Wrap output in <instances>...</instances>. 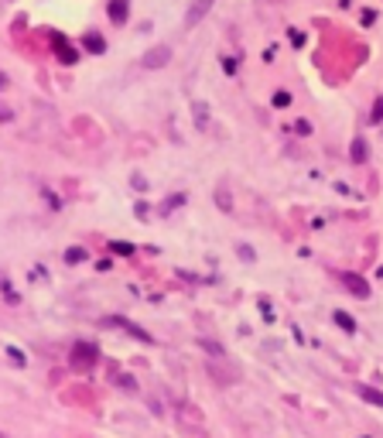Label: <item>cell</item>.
<instances>
[{"label":"cell","mask_w":383,"mask_h":438,"mask_svg":"<svg viewBox=\"0 0 383 438\" xmlns=\"http://www.w3.org/2000/svg\"><path fill=\"white\" fill-rule=\"evenodd\" d=\"M113 253H123V257H127V253H134V247H130V243H113Z\"/></svg>","instance_id":"17"},{"label":"cell","mask_w":383,"mask_h":438,"mask_svg":"<svg viewBox=\"0 0 383 438\" xmlns=\"http://www.w3.org/2000/svg\"><path fill=\"white\" fill-rule=\"evenodd\" d=\"M335 322L342 325L345 332H356V322H352V319H349V315H345V312H335Z\"/></svg>","instance_id":"11"},{"label":"cell","mask_w":383,"mask_h":438,"mask_svg":"<svg viewBox=\"0 0 383 438\" xmlns=\"http://www.w3.org/2000/svg\"><path fill=\"white\" fill-rule=\"evenodd\" d=\"M65 260H69V264H79V260H86V250H82V247L65 250Z\"/></svg>","instance_id":"10"},{"label":"cell","mask_w":383,"mask_h":438,"mask_svg":"<svg viewBox=\"0 0 383 438\" xmlns=\"http://www.w3.org/2000/svg\"><path fill=\"white\" fill-rule=\"evenodd\" d=\"M58 58H62V62H76V52L65 48V45H58Z\"/></svg>","instance_id":"14"},{"label":"cell","mask_w":383,"mask_h":438,"mask_svg":"<svg viewBox=\"0 0 383 438\" xmlns=\"http://www.w3.org/2000/svg\"><path fill=\"white\" fill-rule=\"evenodd\" d=\"M0 86H7V79H4V76H0Z\"/></svg>","instance_id":"18"},{"label":"cell","mask_w":383,"mask_h":438,"mask_svg":"<svg viewBox=\"0 0 383 438\" xmlns=\"http://www.w3.org/2000/svg\"><path fill=\"white\" fill-rule=\"evenodd\" d=\"M287 103H291V96H287L284 89H281V93H274V106H287Z\"/></svg>","instance_id":"16"},{"label":"cell","mask_w":383,"mask_h":438,"mask_svg":"<svg viewBox=\"0 0 383 438\" xmlns=\"http://www.w3.org/2000/svg\"><path fill=\"white\" fill-rule=\"evenodd\" d=\"M82 45H86L89 52H96V55H99V52L106 48V45H103V35H99V31H89V35H86V41H82Z\"/></svg>","instance_id":"7"},{"label":"cell","mask_w":383,"mask_h":438,"mask_svg":"<svg viewBox=\"0 0 383 438\" xmlns=\"http://www.w3.org/2000/svg\"><path fill=\"white\" fill-rule=\"evenodd\" d=\"M369 116H373V123H380V120H383V96L373 103V113H369Z\"/></svg>","instance_id":"13"},{"label":"cell","mask_w":383,"mask_h":438,"mask_svg":"<svg viewBox=\"0 0 383 438\" xmlns=\"http://www.w3.org/2000/svg\"><path fill=\"white\" fill-rule=\"evenodd\" d=\"M106 325H116V329H123V332H130V336H137L140 343H151V336L140 329V325H134V322H127V319H120V315H113V319H106Z\"/></svg>","instance_id":"4"},{"label":"cell","mask_w":383,"mask_h":438,"mask_svg":"<svg viewBox=\"0 0 383 438\" xmlns=\"http://www.w3.org/2000/svg\"><path fill=\"white\" fill-rule=\"evenodd\" d=\"M212 4H216V0H192V4H188V14H185V24H188V28H192V24H199V21L212 11Z\"/></svg>","instance_id":"3"},{"label":"cell","mask_w":383,"mask_h":438,"mask_svg":"<svg viewBox=\"0 0 383 438\" xmlns=\"http://www.w3.org/2000/svg\"><path fill=\"white\" fill-rule=\"evenodd\" d=\"M216 202H223V209L233 212V206H230V192H226V189H219V192H216Z\"/></svg>","instance_id":"12"},{"label":"cell","mask_w":383,"mask_h":438,"mask_svg":"<svg viewBox=\"0 0 383 438\" xmlns=\"http://www.w3.org/2000/svg\"><path fill=\"white\" fill-rule=\"evenodd\" d=\"M106 11H110V18H113L116 24H123V21H127V11H130V7H127V0H110V7H106Z\"/></svg>","instance_id":"6"},{"label":"cell","mask_w":383,"mask_h":438,"mask_svg":"<svg viewBox=\"0 0 383 438\" xmlns=\"http://www.w3.org/2000/svg\"><path fill=\"white\" fill-rule=\"evenodd\" d=\"M96 360H99V353H96L93 343H79L76 349H72V366H79V370H89Z\"/></svg>","instance_id":"1"},{"label":"cell","mask_w":383,"mask_h":438,"mask_svg":"<svg viewBox=\"0 0 383 438\" xmlns=\"http://www.w3.org/2000/svg\"><path fill=\"white\" fill-rule=\"evenodd\" d=\"M342 281H345V287H349L356 298H366V295H369V287H366L363 277H356V274H342Z\"/></svg>","instance_id":"5"},{"label":"cell","mask_w":383,"mask_h":438,"mask_svg":"<svg viewBox=\"0 0 383 438\" xmlns=\"http://www.w3.org/2000/svg\"><path fill=\"white\" fill-rule=\"evenodd\" d=\"M366 158H369V154H366V140H363V137H356V140H352V161L363 165Z\"/></svg>","instance_id":"9"},{"label":"cell","mask_w":383,"mask_h":438,"mask_svg":"<svg viewBox=\"0 0 383 438\" xmlns=\"http://www.w3.org/2000/svg\"><path fill=\"white\" fill-rule=\"evenodd\" d=\"M171 62V48L168 45H157V48H151L147 55L140 58V69H161V65H168Z\"/></svg>","instance_id":"2"},{"label":"cell","mask_w":383,"mask_h":438,"mask_svg":"<svg viewBox=\"0 0 383 438\" xmlns=\"http://www.w3.org/2000/svg\"><path fill=\"white\" fill-rule=\"evenodd\" d=\"M113 380H116V383H120V387H127V390H137V383H134V380H130V377H123V373H116Z\"/></svg>","instance_id":"15"},{"label":"cell","mask_w":383,"mask_h":438,"mask_svg":"<svg viewBox=\"0 0 383 438\" xmlns=\"http://www.w3.org/2000/svg\"><path fill=\"white\" fill-rule=\"evenodd\" d=\"M356 394H359V397H366L369 404H383V394H380V390H373V387H366V383H359V387H356Z\"/></svg>","instance_id":"8"}]
</instances>
